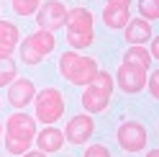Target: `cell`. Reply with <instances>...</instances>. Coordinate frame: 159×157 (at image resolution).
Returning <instances> with one entry per match:
<instances>
[{
	"label": "cell",
	"mask_w": 159,
	"mask_h": 157,
	"mask_svg": "<svg viewBox=\"0 0 159 157\" xmlns=\"http://www.w3.org/2000/svg\"><path fill=\"white\" fill-rule=\"evenodd\" d=\"M59 72L72 85H90V80L98 72V59L77 52H64L59 57Z\"/></svg>",
	"instance_id": "cell-1"
},
{
	"label": "cell",
	"mask_w": 159,
	"mask_h": 157,
	"mask_svg": "<svg viewBox=\"0 0 159 157\" xmlns=\"http://www.w3.org/2000/svg\"><path fill=\"white\" fill-rule=\"evenodd\" d=\"M34 106H36V119L44 121L46 126H52L64 113V95L57 88H44L41 93H36Z\"/></svg>",
	"instance_id": "cell-2"
},
{
	"label": "cell",
	"mask_w": 159,
	"mask_h": 157,
	"mask_svg": "<svg viewBox=\"0 0 159 157\" xmlns=\"http://www.w3.org/2000/svg\"><path fill=\"white\" fill-rule=\"evenodd\" d=\"M54 49H57L54 34L44 31V28H39L36 34H31V36H28L26 41L21 44V59H23L26 64H39L46 54H52Z\"/></svg>",
	"instance_id": "cell-3"
},
{
	"label": "cell",
	"mask_w": 159,
	"mask_h": 157,
	"mask_svg": "<svg viewBox=\"0 0 159 157\" xmlns=\"http://www.w3.org/2000/svg\"><path fill=\"white\" fill-rule=\"evenodd\" d=\"M116 139L123 152H141L146 147V129L139 121H123L116 131Z\"/></svg>",
	"instance_id": "cell-4"
},
{
	"label": "cell",
	"mask_w": 159,
	"mask_h": 157,
	"mask_svg": "<svg viewBox=\"0 0 159 157\" xmlns=\"http://www.w3.org/2000/svg\"><path fill=\"white\" fill-rule=\"evenodd\" d=\"M36 21H39V28L54 34L57 28H62V26L67 23V8L59 3V0H46L44 5H39Z\"/></svg>",
	"instance_id": "cell-5"
},
{
	"label": "cell",
	"mask_w": 159,
	"mask_h": 157,
	"mask_svg": "<svg viewBox=\"0 0 159 157\" xmlns=\"http://www.w3.org/2000/svg\"><path fill=\"white\" fill-rule=\"evenodd\" d=\"M5 131H8V136H13V139L34 142L36 139V121L26 111H16L11 119L5 121Z\"/></svg>",
	"instance_id": "cell-6"
},
{
	"label": "cell",
	"mask_w": 159,
	"mask_h": 157,
	"mask_svg": "<svg viewBox=\"0 0 159 157\" xmlns=\"http://www.w3.org/2000/svg\"><path fill=\"white\" fill-rule=\"evenodd\" d=\"M113 83H118V88H121L123 93H139V90H144V85H146V72L123 62L118 67Z\"/></svg>",
	"instance_id": "cell-7"
},
{
	"label": "cell",
	"mask_w": 159,
	"mask_h": 157,
	"mask_svg": "<svg viewBox=\"0 0 159 157\" xmlns=\"http://www.w3.org/2000/svg\"><path fill=\"white\" fill-rule=\"evenodd\" d=\"M93 131H95L93 116H90V113H80V116H75V119L67 124L64 139H67L69 144H85V142L93 136Z\"/></svg>",
	"instance_id": "cell-8"
},
{
	"label": "cell",
	"mask_w": 159,
	"mask_h": 157,
	"mask_svg": "<svg viewBox=\"0 0 159 157\" xmlns=\"http://www.w3.org/2000/svg\"><path fill=\"white\" fill-rule=\"evenodd\" d=\"M34 98H36V85L34 80H28V77H23V80H16L11 83V88H8V103L13 106V108H26L28 103H34Z\"/></svg>",
	"instance_id": "cell-9"
},
{
	"label": "cell",
	"mask_w": 159,
	"mask_h": 157,
	"mask_svg": "<svg viewBox=\"0 0 159 157\" xmlns=\"http://www.w3.org/2000/svg\"><path fill=\"white\" fill-rule=\"evenodd\" d=\"M36 147H39V152H44V155H49V152H59L64 147V134L57 129V126H44L41 131H36Z\"/></svg>",
	"instance_id": "cell-10"
},
{
	"label": "cell",
	"mask_w": 159,
	"mask_h": 157,
	"mask_svg": "<svg viewBox=\"0 0 159 157\" xmlns=\"http://www.w3.org/2000/svg\"><path fill=\"white\" fill-rule=\"evenodd\" d=\"M21 39V31L18 26L11 21H0V59H11L13 57V49Z\"/></svg>",
	"instance_id": "cell-11"
},
{
	"label": "cell",
	"mask_w": 159,
	"mask_h": 157,
	"mask_svg": "<svg viewBox=\"0 0 159 157\" xmlns=\"http://www.w3.org/2000/svg\"><path fill=\"white\" fill-rule=\"evenodd\" d=\"M128 18H131V8L128 5H121V3H108L103 8V21L108 28H113V31H118V28H126Z\"/></svg>",
	"instance_id": "cell-12"
},
{
	"label": "cell",
	"mask_w": 159,
	"mask_h": 157,
	"mask_svg": "<svg viewBox=\"0 0 159 157\" xmlns=\"http://www.w3.org/2000/svg\"><path fill=\"white\" fill-rule=\"evenodd\" d=\"M126 39L131 46H141L144 41H152V23L144 21V18H134V21L126 23Z\"/></svg>",
	"instance_id": "cell-13"
},
{
	"label": "cell",
	"mask_w": 159,
	"mask_h": 157,
	"mask_svg": "<svg viewBox=\"0 0 159 157\" xmlns=\"http://www.w3.org/2000/svg\"><path fill=\"white\" fill-rule=\"evenodd\" d=\"M82 108L87 111V113H103L105 108H108V103H111V95H105V93H100V90H95V88H90V85H85V93H82Z\"/></svg>",
	"instance_id": "cell-14"
},
{
	"label": "cell",
	"mask_w": 159,
	"mask_h": 157,
	"mask_svg": "<svg viewBox=\"0 0 159 157\" xmlns=\"http://www.w3.org/2000/svg\"><path fill=\"white\" fill-rule=\"evenodd\" d=\"M67 31H93V13L87 8H72L67 11Z\"/></svg>",
	"instance_id": "cell-15"
},
{
	"label": "cell",
	"mask_w": 159,
	"mask_h": 157,
	"mask_svg": "<svg viewBox=\"0 0 159 157\" xmlns=\"http://www.w3.org/2000/svg\"><path fill=\"white\" fill-rule=\"evenodd\" d=\"M123 59H126V64L139 67V70H144V72H149V64L154 62L144 46H128V52H126V57H123Z\"/></svg>",
	"instance_id": "cell-16"
},
{
	"label": "cell",
	"mask_w": 159,
	"mask_h": 157,
	"mask_svg": "<svg viewBox=\"0 0 159 157\" xmlns=\"http://www.w3.org/2000/svg\"><path fill=\"white\" fill-rule=\"evenodd\" d=\"M67 41L75 49H87L95 41V34L93 31H67Z\"/></svg>",
	"instance_id": "cell-17"
},
{
	"label": "cell",
	"mask_w": 159,
	"mask_h": 157,
	"mask_svg": "<svg viewBox=\"0 0 159 157\" xmlns=\"http://www.w3.org/2000/svg\"><path fill=\"white\" fill-rule=\"evenodd\" d=\"M113 77L108 75V72H103V70H98L95 72V77L90 80V88H95V90H100V93H105V95H111L113 93Z\"/></svg>",
	"instance_id": "cell-18"
},
{
	"label": "cell",
	"mask_w": 159,
	"mask_h": 157,
	"mask_svg": "<svg viewBox=\"0 0 159 157\" xmlns=\"http://www.w3.org/2000/svg\"><path fill=\"white\" fill-rule=\"evenodd\" d=\"M16 72H18V67L13 59H0V88L11 85L16 80Z\"/></svg>",
	"instance_id": "cell-19"
},
{
	"label": "cell",
	"mask_w": 159,
	"mask_h": 157,
	"mask_svg": "<svg viewBox=\"0 0 159 157\" xmlns=\"http://www.w3.org/2000/svg\"><path fill=\"white\" fill-rule=\"evenodd\" d=\"M139 11H141L144 21H146V18H149V23L157 21V18H159V0H139Z\"/></svg>",
	"instance_id": "cell-20"
},
{
	"label": "cell",
	"mask_w": 159,
	"mask_h": 157,
	"mask_svg": "<svg viewBox=\"0 0 159 157\" xmlns=\"http://www.w3.org/2000/svg\"><path fill=\"white\" fill-rule=\"evenodd\" d=\"M39 5H41V0H13V11L18 16H31L39 11Z\"/></svg>",
	"instance_id": "cell-21"
},
{
	"label": "cell",
	"mask_w": 159,
	"mask_h": 157,
	"mask_svg": "<svg viewBox=\"0 0 159 157\" xmlns=\"http://www.w3.org/2000/svg\"><path fill=\"white\" fill-rule=\"evenodd\" d=\"M34 142H21V139H13V136H8L5 139V150L11 152V155H23L28 152V147H31Z\"/></svg>",
	"instance_id": "cell-22"
},
{
	"label": "cell",
	"mask_w": 159,
	"mask_h": 157,
	"mask_svg": "<svg viewBox=\"0 0 159 157\" xmlns=\"http://www.w3.org/2000/svg\"><path fill=\"white\" fill-rule=\"evenodd\" d=\"M82 157H111V152H108V147H103V144H90Z\"/></svg>",
	"instance_id": "cell-23"
},
{
	"label": "cell",
	"mask_w": 159,
	"mask_h": 157,
	"mask_svg": "<svg viewBox=\"0 0 159 157\" xmlns=\"http://www.w3.org/2000/svg\"><path fill=\"white\" fill-rule=\"evenodd\" d=\"M149 90H152V98H159V72L157 70L149 77Z\"/></svg>",
	"instance_id": "cell-24"
},
{
	"label": "cell",
	"mask_w": 159,
	"mask_h": 157,
	"mask_svg": "<svg viewBox=\"0 0 159 157\" xmlns=\"http://www.w3.org/2000/svg\"><path fill=\"white\" fill-rule=\"evenodd\" d=\"M157 54H159V41H157V39H152V52H149V57L157 59Z\"/></svg>",
	"instance_id": "cell-25"
},
{
	"label": "cell",
	"mask_w": 159,
	"mask_h": 157,
	"mask_svg": "<svg viewBox=\"0 0 159 157\" xmlns=\"http://www.w3.org/2000/svg\"><path fill=\"white\" fill-rule=\"evenodd\" d=\"M21 157H46V155L44 152H23Z\"/></svg>",
	"instance_id": "cell-26"
},
{
	"label": "cell",
	"mask_w": 159,
	"mask_h": 157,
	"mask_svg": "<svg viewBox=\"0 0 159 157\" xmlns=\"http://www.w3.org/2000/svg\"><path fill=\"white\" fill-rule=\"evenodd\" d=\"M108 3H121V5H131V0H108Z\"/></svg>",
	"instance_id": "cell-27"
},
{
	"label": "cell",
	"mask_w": 159,
	"mask_h": 157,
	"mask_svg": "<svg viewBox=\"0 0 159 157\" xmlns=\"http://www.w3.org/2000/svg\"><path fill=\"white\" fill-rule=\"evenodd\" d=\"M146 157H159V150H149V155Z\"/></svg>",
	"instance_id": "cell-28"
},
{
	"label": "cell",
	"mask_w": 159,
	"mask_h": 157,
	"mask_svg": "<svg viewBox=\"0 0 159 157\" xmlns=\"http://www.w3.org/2000/svg\"><path fill=\"white\" fill-rule=\"evenodd\" d=\"M0 131H3V126H0Z\"/></svg>",
	"instance_id": "cell-29"
}]
</instances>
